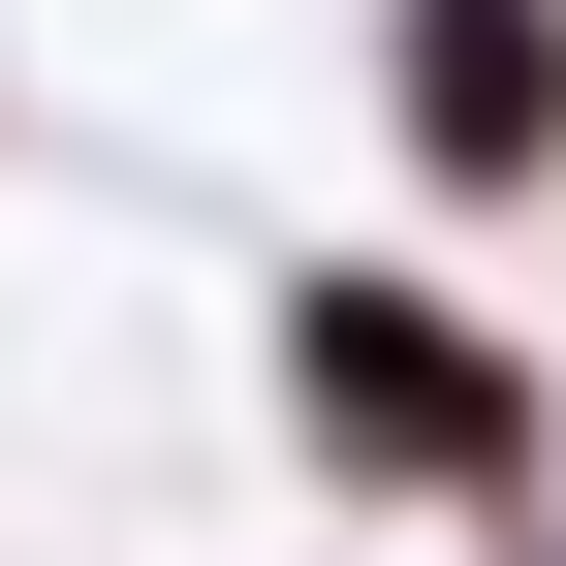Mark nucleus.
I'll use <instances>...</instances> for the list:
<instances>
[{
	"label": "nucleus",
	"mask_w": 566,
	"mask_h": 566,
	"mask_svg": "<svg viewBox=\"0 0 566 566\" xmlns=\"http://www.w3.org/2000/svg\"><path fill=\"white\" fill-rule=\"evenodd\" d=\"M315 409H346V441H409V472H472V441H504V378H472L441 315H378V283H315Z\"/></svg>",
	"instance_id": "nucleus-1"
},
{
	"label": "nucleus",
	"mask_w": 566,
	"mask_h": 566,
	"mask_svg": "<svg viewBox=\"0 0 566 566\" xmlns=\"http://www.w3.org/2000/svg\"><path fill=\"white\" fill-rule=\"evenodd\" d=\"M409 32H441V63H409V95H441V158H535V126H566V63H535V0H409Z\"/></svg>",
	"instance_id": "nucleus-2"
}]
</instances>
